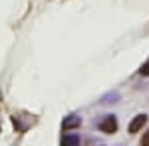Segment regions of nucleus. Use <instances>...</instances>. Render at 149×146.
<instances>
[{"label": "nucleus", "instance_id": "3", "mask_svg": "<svg viewBox=\"0 0 149 146\" xmlns=\"http://www.w3.org/2000/svg\"><path fill=\"white\" fill-rule=\"evenodd\" d=\"M145 121H147V117H145V114H137V117L129 123V132H137L139 128H143Z\"/></svg>", "mask_w": 149, "mask_h": 146}, {"label": "nucleus", "instance_id": "4", "mask_svg": "<svg viewBox=\"0 0 149 146\" xmlns=\"http://www.w3.org/2000/svg\"><path fill=\"white\" fill-rule=\"evenodd\" d=\"M60 146H80V136L74 134V132H70V134H64V138H62Z\"/></svg>", "mask_w": 149, "mask_h": 146}, {"label": "nucleus", "instance_id": "5", "mask_svg": "<svg viewBox=\"0 0 149 146\" xmlns=\"http://www.w3.org/2000/svg\"><path fill=\"white\" fill-rule=\"evenodd\" d=\"M139 73H141V75H149V59L145 61V63H143V65H141V69H139Z\"/></svg>", "mask_w": 149, "mask_h": 146}, {"label": "nucleus", "instance_id": "1", "mask_svg": "<svg viewBox=\"0 0 149 146\" xmlns=\"http://www.w3.org/2000/svg\"><path fill=\"white\" fill-rule=\"evenodd\" d=\"M100 130L105 132V134H113L115 130H117V119H115L113 114H105L102 119V123H100Z\"/></svg>", "mask_w": 149, "mask_h": 146}, {"label": "nucleus", "instance_id": "2", "mask_svg": "<svg viewBox=\"0 0 149 146\" xmlns=\"http://www.w3.org/2000/svg\"><path fill=\"white\" fill-rule=\"evenodd\" d=\"M80 124H81V119L78 114H70V117H66V119L62 121V128H64V130H72V128H76V126H80Z\"/></svg>", "mask_w": 149, "mask_h": 146}, {"label": "nucleus", "instance_id": "6", "mask_svg": "<svg viewBox=\"0 0 149 146\" xmlns=\"http://www.w3.org/2000/svg\"><path fill=\"white\" fill-rule=\"evenodd\" d=\"M141 146H149V130L143 134V138H141Z\"/></svg>", "mask_w": 149, "mask_h": 146}]
</instances>
